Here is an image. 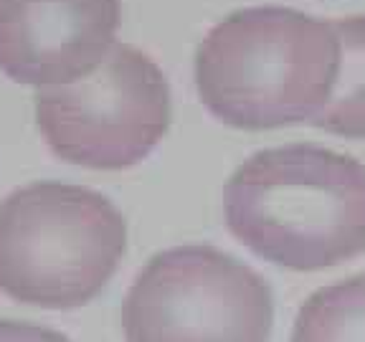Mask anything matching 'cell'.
Wrapping results in <instances>:
<instances>
[{
    "instance_id": "obj_8",
    "label": "cell",
    "mask_w": 365,
    "mask_h": 342,
    "mask_svg": "<svg viewBox=\"0 0 365 342\" xmlns=\"http://www.w3.org/2000/svg\"><path fill=\"white\" fill-rule=\"evenodd\" d=\"M292 342H365V274L314 291L297 312Z\"/></svg>"
},
{
    "instance_id": "obj_7",
    "label": "cell",
    "mask_w": 365,
    "mask_h": 342,
    "mask_svg": "<svg viewBox=\"0 0 365 342\" xmlns=\"http://www.w3.org/2000/svg\"><path fill=\"white\" fill-rule=\"evenodd\" d=\"M340 41V68L330 102L312 120L332 135L365 137V16L332 21Z\"/></svg>"
},
{
    "instance_id": "obj_1",
    "label": "cell",
    "mask_w": 365,
    "mask_h": 342,
    "mask_svg": "<svg viewBox=\"0 0 365 342\" xmlns=\"http://www.w3.org/2000/svg\"><path fill=\"white\" fill-rule=\"evenodd\" d=\"M231 234L257 256L297 271L365 251V165L317 145L262 150L223 190Z\"/></svg>"
},
{
    "instance_id": "obj_6",
    "label": "cell",
    "mask_w": 365,
    "mask_h": 342,
    "mask_svg": "<svg viewBox=\"0 0 365 342\" xmlns=\"http://www.w3.org/2000/svg\"><path fill=\"white\" fill-rule=\"evenodd\" d=\"M120 0H0V71L34 86L68 84L102 63Z\"/></svg>"
},
{
    "instance_id": "obj_9",
    "label": "cell",
    "mask_w": 365,
    "mask_h": 342,
    "mask_svg": "<svg viewBox=\"0 0 365 342\" xmlns=\"http://www.w3.org/2000/svg\"><path fill=\"white\" fill-rule=\"evenodd\" d=\"M0 342H71V340L66 335H61V332L48 330V327L0 319Z\"/></svg>"
},
{
    "instance_id": "obj_5",
    "label": "cell",
    "mask_w": 365,
    "mask_h": 342,
    "mask_svg": "<svg viewBox=\"0 0 365 342\" xmlns=\"http://www.w3.org/2000/svg\"><path fill=\"white\" fill-rule=\"evenodd\" d=\"M170 84L130 43H114L94 71L36 97L38 130L66 162L94 170L137 165L170 125Z\"/></svg>"
},
{
    "instance_id": "obj_2",
    "label": "cell",
    "mask_w": 365,
    "mask_h": 342,
    "mask_svg": "<svg viewBox=\"0 0 365 342\" xmlns=\"http://www.w3.org/2000/svg\"><path fill=\"white\" fill-rule=\"evenodd\" d=\"M340 68L335 26L282 6L244 8L208 31L195 53L205 109L241 130L312 122Z\"/></svg>"
},
{
    "instance_id": "obj_4",
    "label": "cell",
    "mask_w": 365,
    "mask_h": 342,
    "mask_svg": "<svg viewBox=\"0 0 365 342\" xmlns=\"http://www.w3.org/2000/svg\"><path fill=\"white\" fill-rule=\"evenodd\" d=\"M272 322L267 281L213 246L153 256L122 304L127 342H269Z\"/></svg>"
},
{
    "instance_id": "obj_3",
    "label": "cell",
    "mask_w": 365,
    "mask_h": 342,
    "mask_svg": "<svg viewBox=\"0 0 365 342\" xmlns=\"http://www.w3.org/2000/svg\"><path fill=\"white\" fill-rule=\"evenodd\" d=\"M127 251V223L102 193L31 182L0 200V291L43 309H74L107 286Z\"/></svg>"
}]
</instances>
